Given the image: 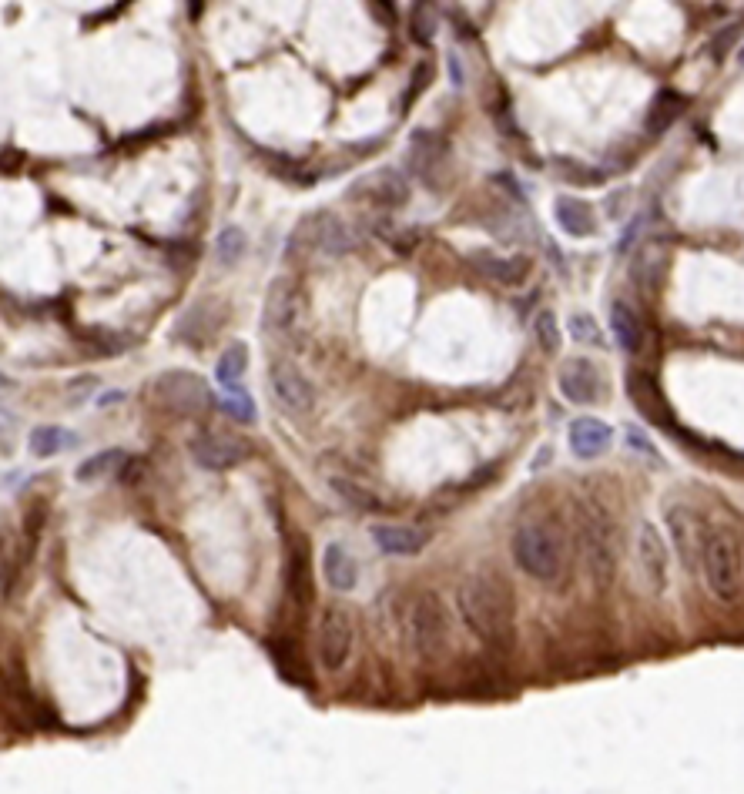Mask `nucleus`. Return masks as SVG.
I'll return each instance as SVG.
<instances>
[{
  "label": "nucleus",
  "mask_w": 744,
  "mask_h": 794,
  "mask_svg": "<svg viewBox=\"0 0 744 794\" xmlns=\"http://www.w3.org/2000/svg\"><path fill=\"white\" fill-rule=\"evenodd\" d=\"M456 607H460L463 624L493 650L513 647V597L503 577L493 570L470 573L460 590H456Z\"/></svg>",
  "instance_id": "obj_1"
},
{
  "label": "nucleus",
  "mask_w": 744,
  "mask_h": 794,
  "mask_svg": "<svg viewBox=\"0 0 744 794\" xmlns=\"http://www.w3.org/2000/svg\"><path fill=\"white\" fill-rule=\"evenodd\" d=\"M513 560L527 577L553 583L564 577L567 540L553 520H523L513 533Z\"/></svg>",
  "instance_id": "obj_2"
},
{
  "label": "nucleus",
  "mask_w": 744,
  "mask_h": 794,
  "mask_svg": "<svg viewBox=\"0 0 744 794\" xmlns=\"http://www.w3.org/2000/svg\"><path fill=\"white\" fill-rule=\"evenodd\" d=\"M577 547L597 590H607L617 577V526L597 500L577 506Z\"/></svg>",
  "instance_id": "obj_3"
},
{
  "label": "nucleus",
  "mask_w": 744,
  "mask_h": 794,
  "mask_svg": "<svg viewBox=\"0 0 744 794\" xmlns=\"http://www.w3.org/2000/svg\"><path fill=\"white\" fill-rule=\"evenodd\" d=\"M701 573L714 600L734 604L741 597L744 553H741V540L734 537L728 526H708V540H704V553H701Z\"/></svg>",
  "instance_id": "obj_4"
},
{
  "label": "nucleus",
  "mask_w": 744,
  "mask_h": 794,
  "mask_svg": "<svg viewBox=\"0 0 744 794\" xmlns=\"http://www.w3.org/2000/svg\"><path fill=\"white\" fill-rule=\"evenodd\" d=\"M446 637H450V620H446V607L440 593L426 590L413 600L409 610V640L413 650L423 660H436L446 650Z\"/></svg>",
  "instance_id": "obj_5"
},
{
  "label": "nucleus",
  "mask_w": 744,
  "mask_h": 794,
  "mask_svg": "<svg viewBox=\"0 0 744 794\" xmlns=\"http://www.w3.org/2000/svg\"><path fill=\"white\" fill-rule=\"evenodd\" d=\"M155 396L161 406L178 416H202L212 409V389L192 372H165L155 382Z\"/></svg>",
  "instance_id": "obj_6"
},
{
  "label": "nucleus",
  "mask_w": 744,
  "mask_h": 794,
  "mask_svg": "<svg viewBox=\"0 0 744 794\" xmlns=\"http://www.w3.org/2000/svg\"><path fill=\"white\" fill-rule=\"evenodd\" d=\"M302 322V289L295 285V279L282 275L269 285V295H265V309H262V325L265 332L275 339H289L295 336Z\"/></svg>",
  "instance_id": "obj_7"
},
{
  "label": "nucleus",
  "mask_w": 744,
  "mask_h": 794,
  "mask_svg": "<svg viewBox=\"0 0 744 794\" xmlns=\"http://www.w3.org/2000/svg\"><path fill=\"white\" fill-rule=\"evenodd\" d=\"M634 557H637V570L647 583L651 593H664L667 583H671V560H667V547L661 530L644 520L634 533Z\"/></svg>",
  "instance_id": "obj_8"
},
{
  "label": "nucleus",
  "mask_w": 744,
  "mask_h": 794,
  "mask_svg": "<svg viewBox=\"0 0 744 794\" xmlns=\"http://www.w3.org/2000/svg\"><path fill=\"white\" fill-rule=\"evenodd\" d=\"M667 533H671V543L677 550V557L688 570H701V553H704V540H708V526H704L701 513L694 506L677 503L667 510Z\"/></svg>",
  "instance_id": "obj_9"
},
{
  "label": "nucleus",
  "mask_w": 744,
  "mask_h": 794,
  "mask_svg": "<svg viewBox=\"0 0 744 794\" xmlns=\"http://www.w3.org/2000/svg\"><path fill=\"white\" fill-rule=\"evenodd\" d=\"M352 640H356V634H352L349 610L329 607L319 620V634H316V650L326 671H342L346 667V660L352 654Z\"/></svg>",
  "instance_id": "obj_10"
},
{
  "label": "nucleus",
  "mask_w": 744,
  "mask_h": 794,
  "mask_svg": "<svg viewBox=\"0 0 744 794\" xmlns=\"http://www.w3.org/2000/svg\"><path fill=\"white\" fill-rule=\"evenodd\" d=\"M269 386L275 403L282 406V413H289L295 419L312 416V409H316V389H312V382L292 362H275L269 369Z\"/></svg>",
  "instance_id": "obj_11"
},
{
  "label": "nucleus",
  "mask_w": 744,
  "mask_h": 794,
  "mask_svg": "<svg viewBox=\"0 0 744 794\" xmlns=\"http://www.w3.org/2000/svg\"><path fill=\"white\" fill-rule=\"evenodd\" d=\"M188 449H192V456H195L198 466H205V470H215V473L235 470V466H242L245 459H248V446L238 443V439H232V436H222V433H202V436H195L192 443H188Z\"/></svg>",
  "instance_id": "obj_12"
},
{
  "label": "nucleus",
  "mask_w": 744,
  "mask_h": 794,
  "mask_svg": "<svg viewBox=\"0 0 744 794\" xmlns=\"http://www.w3.org/2000/svg\"><path fill=\"white\" fill-rule=\"evenodd\" d=\"M352 198L369 202L376 208H399L409 202V185L399 171L383 168V171H372V175L359 178L356 185H352Z\"/></svg>",
  "instance_id": "obj_13"
},
{
  "label": "nucleus",
  "mask_w": 744,
  "mask_h": 794,
  "mask_svg": "<svg viewBox=\"0 0 744 794\" xmlns=\"http://www.w3.org/2000/svg\"><path fill=\"white\" fill-rule=\"evenodd\" d=\"M560 392H564V399H570L574 406H590L600 399V392H604V382H600V369L594 366L590 359H567L564 366H560V379H557Z\"/></svg>",
  "instance_id": "obj_14"
},
{
  "label": "nucleus",
  "mask_w": 744,
  "mask_h": 794,
  "mask_svg": "<svg viewBox=\"0 0 744 794\" xmlns=\"http://www.w3.org/2000/svg\"><path fill=\"white\" fill-rule=\"evenodd\" d=\"M372 540L383 553H393V557H413L429 543L426 530H416V526H403V523H376L372 526Z\"/></svg>",
  "instance_id": "obj_15"
},
{
  "label": "nucleus",
  "mask_w": 744,
  "mask_h": 794,
  "mask_svg": "<svg viewBox=\"0 0 744 794\" xmlns=\"http://www.w3.org/2000/svg\"><path fill=\"white\" fill-rule=\"evenodd\" d=\"M610 443H614V433H610L607 423H600L597 416H580L570 423V449L580 459H594L604 456Z\"/></svg>",
  "instance_id": "obj_16"
},
{
  "label": "nucleus",
  "mask_w": 744,
  "mask_h": 794,
  "mask_svg": "<svg viewBox=\"0 0 744 794\" xmlns=\"http://www.w3.org/2000/svg\"><path fill=\"white\" fill-rule=\"evenodd\" d=\"M553 215H557V225L564 228L570 238H590V235H597L594 208H590L584 198L560 195L557 202H553Z\"/></svg>",
  "instance_id": "obj_17"
},
{
  "label": "nucleus",
  "mask_w": 744,
  "mask_h": 794,
  "mask_svg": "<svg viewBox=\"0 0 744 794\" xmlns=\"http://www.w3.org/2000/svg\"><path fill=\"white\" fill-rule=\"evenodd\" d=\"M322 577H326L332 590L349 593L359 583V563L342 543H329V547L322 550Z\"/></svg>",
  "instance_id": "obj_18"
},
{
  "label": "nucleus",
  "mask_w": 744,
  "mask_h": 794,
  "mask_svg": "<svg viewBox=\"0 0 744 794\" xmlns=\"http://www.w3.org/2000/svg\"><path fill=\"white\" fill-rule=\"evenodd\" d=\"M359 245V235L336 215H316V252L326 255H346Z\"/></svg>",
  "instance_id": "obj_19"
},
{
  "label": "nucleus",
  "mask_w": 744,
  "mask_h": 794,
  "mask_svg": "<svg viewBox=\"0 0 744 794\" xmlns=\"http://www.w3.org/2000/svg\"><path fill=\"white\" fill-rule=\"evenodd\" d=\"M406 161H409V168H413L416 178L433 181L436 168L443 165V145H440V138L429 135V131H416L413 141H409V148H406Z\"/></svg>",
  "instance_id": "obj_20"
},
{
  "label": "nucleus",
  "mask_w": 744,
  "mask_h": 794,
  "mask_svg": "<svg viewBox=\"0 0 744 794\" xmlns=\"http://www.w3.org/2000/svg\"><path fill=\"white\" fill-rule=\"evenodd\" d=\"M470 262L486 275V279H493L500 285H520L527 279V269H530L527 258H503L496 252H473Z\"/></svg>",
  "instance_id": "obj_21"
},
{
  "label": "nucleus",
  "mask_w": 744,
  "mask_h": 794,
  "mask_svg": "<svg viewBox=\"0 0 744 794\" xmlns=\"http://www.w3.org/2000/svg\"><path fill=\"white\" fill-rule=\"evenodd\" d=\"M27 553H31V547H21V540H17L14 533L0 537V597L4 600H11L17 583H21Z\"/></svg>",
  "instance_id": "obj_22"
},
{
  "label": "nucleus",
  "mask_w": 744,
  "mask_h": 794,
  "mask_svg": "<svg viewBox=\"0 0 744 794\" xmlns=\"http://www.w3.org/2000/svg\"><path fill=\"white\" fill-rule=\"evenodd\" d=\"M610 332H614L617 346L624 352H641L644 346V325L637 319V312L627 302L610 305Z\"/></svg>",
  "instance_id": "obj_23"
},
{
  "label": "nucleus",
  "mask_w": 744,
  "mask_h": 794,
  "mask_svg": "<svg viewBox=\"0 0 744 794\" xmlns=\"http://www.w3.org/2000/svg\"><path fill=\"white\" fill-rule=\"evenodd\" d=\"M684 108H688L684 94H677V91H661V94H657V98L651 101V108H647V121H644L647 135H661V131H667L677 118H681V111H684Z\"/></svg>",
  "instance_id": "obj_24"
},
{
  "label": "nucleus",
  "mask_w": 744,
  "mask_h": 794,
  "mask_svg": "<svg viewBox=\"0 0 744 794\" xmlns=\"http://www.w3.org/2000/svg\"><path fill=\"white\" fill-rule=\"evenodd\" d=\"M215 325H218L215 309L208 302H202V305H195V309H188L185 315H181L175 332H178V339H185V342H205L215 332Z\"/></svg>",
  "instance_id": "obj_25"
},
{
  "label": "nucleus",
  "mask_w": 744,
  "mask_h": 794,
  "mask_svg": "<svg viewBox=\"0 0 744 794\" xmlns=\"http://www.w3.org/2000/svg\"><path fill=\"white\" fill-rule=\"evenodd\" d=\"M409 31H413L416 44H433L436 31H440V11L433 0H413L409 7Z\"/></svg>",
  "instance_id": "obj_26"
},
{
  "label": "nucleus",
  "mask_w": 744,
  "mask_h": 794,
  "mask_svg": "<svg viewBox=\"0 0 744 794\" xmlns=\"http://www.w3.org/2000/svg\"><path fill=\"white\" fill-rule=\"evenodd\" d=\"M329 486H332V493H336L339 500L349 506V510H356V513H376V510H383L379 496H372L366 486L352 483V480H346V476H332Z\"/></svg>",
  "instance_id": "obj_27"
},
{
  "label": "nucleus",
  "mask_w": 744,
  "mask_h": 794,
  "mask_svg": "<svg viewBox=\"0 0 744 794\" xmlns=\"http://www.w3.org/2000/svg\"><path fill=\"white\" fill-rule=\"evenodd\" d=\"M661 269H664V252L654 245H644L634 258V282L641 285L644 292H651L657 279H661Z\"/></svg>",
  "instance_id": "obj_28"
},
{
  "label": "nucleus",
  "mask_w": 744,
  "mask_h": 794,
  "mask_svg": "<svg viewBox=\"0 0 744 794\" xmlns=\"http://www.w3.org/2000/svg\"><path fill=\"white\" fill-rule=\"evenodd\" d=\"M245 248H248V238L238 225H225L215 238V258L225 265V269L238 265V258L245 255Z\"/></svg>",
  "instance_id": "obj_29"
},
{
  "label": "nucleus",
  "mask_w": 744,
  "mask_h": 794,
  "mask_svg": "<svg viewBox=\"0 0 744 794\" xmlns=\"http://www.w3.org/2000/svg\"><path fill=\"white\" fill-rule=\"evenodd\" d=\"M248 366V359H245V349L242 346H228L222 352V359H218V366H215V376L222 379V386H238V379H242V372Z\"/></svg>",
  "instance_id": "obj_30"
},
{
  "label": "nucleus",
  "mask_w": 744,
  "mask_h": 794,
  "mask_svg": "<svg viewBox=\"0 0 744 794\" xmlns=\"http://www.w3.org/2000/svg\"><path fill=\"white\" fill-rule=\"evenodd\" d=\"M121 463H128V456H124L121 449H108V453H98L94 459H88V463H81V466H78V480H81V483L98 480V476L111 473V470H118Z\"/></svg>",
  "instance_id": "obj_31"
},
{
  "label": "nucleus",
  "mask_w": 744,
  "mask_h": 794,
  "mask_svg": "<svg viewBox=\"0 0 744 794\" xmlns=\"http://www.w3.org/2000/svg\"><path fill=\"white\" fill-rule=\"evenodd\" d=\"M74 439L64 436V429H54V426H41L31 433V453L34 456H54L61 453V446H71Z\"/></svg>",
  "instance_id": "obj_32"
},
{
  "label": "nucleus",
  "mask_w": 744,
  "mask_h": 794,
  "mask_svg": "<svg viewBox=\"0 0 744 794\" xmlns=\"http://www.w3.org/2000/svg\"><path fill=\"white\" fill-rule=\"evenodd\" d=\"M533 332H537V342L543 352H560V325H557V315L553 312H540L537 319H533Z\"/></svg>",
  "instance_id": "obj_33"
},
{
  "label": "nucleus",
  "mask_w": 744,
  "mask_h": 794,
  "mask_svg": "<svg viewBox=\"0 0 744 794\" xmlns=\"http://www.w3.org/2000/svg\"><path fill=\"white\" fill-rule=\"evenodd\" d=\"M309 593H312V587H309V557H305V543L299 550L292 553V597L295 600H309Z\"/></svg>",
  "instance_id": "obj_34"
},
{
  "label": "nucleus",
  "mask_w": 744,
  "mask_h": 794,
  "mask_svg": "<svg viewBox=\"0 0 744 794\" xmlns=\"http://www.w3.org/2000/svg\"><path fill=\"white\" fill-rule=\"evenodd\" d=\"M222 413H228L238 423H255V403L242 392H232V396L222 399Z\"/></svg>",
  "instance_id": "obj_35"
},
{
  "label": "nucleus",
  "mask_w": 744,
  "mask_h": 794,
  "mask_svg": "<svg viewBox=\"0 0 744 794\" xmlns=\"http://www.w3.org/2000/svg\"><path fill=\"white\" fill-rule=\"evenodd\" d=\"M570 336L577 342H584V346H600V332L590 315H574V319H570Z\"/></svg>",
  "instance_id": "obj_36"
},
{
  "label": "nucleus",
  "mask_w": 744,
  "mask_h": 794,
  "mask_svg": "<svg viewBox=\"0 0 744 794\" xmlns=\"http://www.w3.org/2000/svg\"><path fill=\"white\" fill-rule=\"evenodd\" d=\"M738 34H741V24H731V27H724V31L714 37V44H711V54H714V61H724L728 57V51L734 47V41H738Z\"/></svg>",
  "instance_id": "obj_37"
},
{
  "label": "nucleus",
  "mask_w": 744,
  "mask_h": 794,
  "mask_svg": "<svg viewBox=\"0 0 744 794\" xmlns=\"http://www.w3.org/2000/svg\"><path fill=\"white\" fill-rule=\"evenodd\" d=\"M426 81H429V64H423V68H416V78H413V91L406 94V101H413L419 91H426Z\"/></svg>",
  "instance_id": "obj_38"
}]
</instances>
